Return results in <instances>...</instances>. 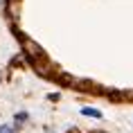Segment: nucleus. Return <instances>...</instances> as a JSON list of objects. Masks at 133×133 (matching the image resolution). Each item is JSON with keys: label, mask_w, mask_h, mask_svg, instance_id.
Instances as JSON below:
<instances>
[{"label": "nucleus", "mask_w": 133, "mask_h": 133, "mask_svg": "<svg viewBox=\"0 0 133 133\" xmlns=\"http://www.w3.org/2000/svg\"><path fill=\"white\" fill-rule=\"evenodd\" d=\"M81 115H86V117H95V119L102 117V113H99L97 108H81Z\"/></svg>", "instance_id": "nucleus-1"}, {"label": "nucleus", "mask_w": 133, "mask_h": 133, "mask_svg": "<svg viewBox=\"0 0 133 133\" xmlns=\"http://www.w3.org/2000/svg\"><path fill=\"white\" fill-rule=\"evenodd\" d=\"M45 133H54V131H45Z\"/></svg>", "instance_id": "nucleus-3"}, {"label": "nucleus", "mask_w": 133, "mask_h": 133, "mask_svg": "<svg viewBox=\"0 0 133 133\" xmlns=\"http://www.w3.org/2000/svg\"><path fill=\"white\" fill-rule=\"evenodd\" d=\"M0 133H18V129L14 124H2L0 126Z\"/></svg>", "instance_id": "nucleus-2"}]
</instances>
